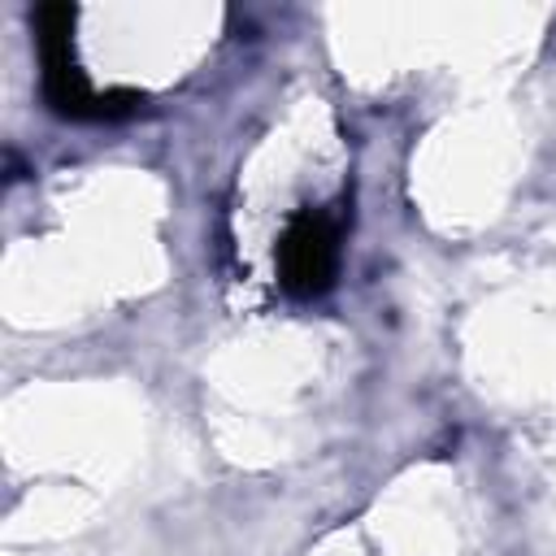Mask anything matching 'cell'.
<instances>
[{"instance_id":"obj_2","label":"cell","mask_w":556,"mask_h":556,"mask_svg":"<svg viewBox=\"0 0 556 556\" xmlns=\"http://www.w3.org/2000/svg\"><path fill=\"white\" fill-rule=\"evenodd\" d=\"M334 274H339V222L326 208H300L278 239V282L291 295L313 300L330 291Z\"/></svg>"},{"instance_id":"obj_1","label":"cell","mask_w":556,"mask_h":556,"mask_svg":"<svg viewBox=\"0 0 556 556\" xmlns=\"http://www.w3.org/2000/svg\"><path fill=\"white\" fill-rule=\"evenodd\" d=\"M35 43H39V83L43 100L61 117H126L143 104L139 91H96L74 61V9L39 4L35 9Z\"/></svg>"}]
</instances>
